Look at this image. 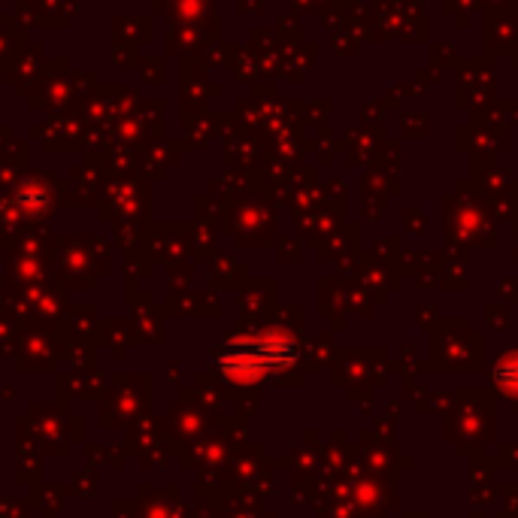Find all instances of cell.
Wrapping results in <instances>:
<instances>
[{"instance_id": "obj_1", "label": "cell", "mask_w": 518, "mask_h": 518, "mask_svg": "<svg viewBox=\"0 0 518 518\" xmlns=\"http://www.w3.org/2000/svg\"><path fill=\"white\" fill-rule=\"evenodd\" d=\"M497 382L506 391H518V355H509L497 364Z\"/></svg>"}]
</instances>
